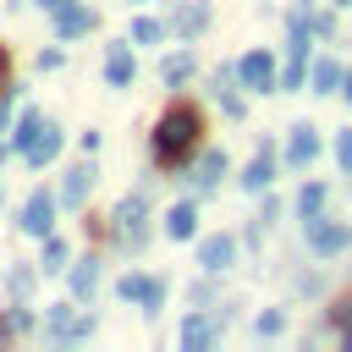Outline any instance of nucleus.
Here are the masks:
<instances>
[{"label":"nucleus","instance_id":"1","mask_svg":"<svg viewBox=\"0 0 352 352\" xmlns=\"http://www.w3.org/2000/svg\"><path fill=\"white\" fill-rule=\"evenodd\" d=\"M198 132H204L198 110H192V104H170V110L160 116V126H154V160H160V165H176L182 154L198 148Z\"/></svg>","mask_w":352,"mask_h":352},{"label":"nucleus","instance_id":"2","mask_svg":"<svg viewBox=\"0 0 352 352\" xmlns=\"http://www.w3.org/2000/svg\"><path fill=\"white\" fill-rule=\"evenodd\" d=\"M236 77H242V88H253V94H275V60H270L264 50L242 55V60H236Z\"/></svg>","mask_w":352,"mask_h":352},{"label":"nucleus","instance_id":"3","mask_svg":"<svg viewBox=\"0 0 352 352\" xmlns=\"http://www.w3.org/2000/svg\"><path fill=\"white\" fill-rule=\"evenodd\" d=\"M308 242H314V253H341V248H352V231H346L341 220L314 214V220H308Z\"/></svg>","mask_w":352,"mask_h":352},{"label":"nucleus","instance_id":"4","mask_svg":"<svg viewBox=\"0 0 352 352\" xmlns=\"http://www.w3.org/2000/svg\"><path fill=\"white\" fill-rule=\"evenodd\" d=\"M16 226H22L28 236H50V226H55V198H50V192H33Z\"/></svg>","mask_w":352,"mask_h":352},{"label":"nucleus","instance_id":"5","mask_svg":"<svg viewBox=\"0 0 352 352\" xmlns=\"http://www.w3.org/2000/svg\"><path fill=\"white\" fill-rule=\"evenodd\" d=\"M198 264H204L209 275L231 270V264H236V242H231V236H204V242H198Z\"/></svg>","mask_w":352,"mask_h":352},{"label":"nucleus","instance_id":"6","mask_svg":"<svg viewBox=\"0 0 352 352\" xmlns=\"http://www.w3.org/2000/svg\"><path fill=\"white\" fill-rule=\"evenodd\" d=\"M50 16H55V33H60V38H82V33L94 28V11H88V6H77V0L55 6Z\"/></svg>","mask_w":352,"mask_h":352},{"label":"nucleus","instance_id":"7","mask_svg":"<svg viewBox=\"0 0 352 352\" xmlns=\"http://www.w3.org/2000/svg\"><path fill=\"white\" fill-rule=\"evenodd\" d=\"M314 154H319V132L308 121H297L286 138V165H314Z\"/></svg>","mask_w":352,"mask_h":352},{"label":"nucleus","instance_id":"8","mask_svg":"<svg viewBox=\"0 0 352 352\" xmlns=\"http://www.w3.org/2000/svg\"><path fill=\"white\" fill-rule=\"evenodd\" d=\"M116 231H121V236H126V242H132V248H138V242H143V198H138V192H132V198H121V204H116Z\"/></svg>","mask_w":352,"mask_h":352},{"label":"nucleus","instance_id":"9","mask_svg":"<svg viewBox=\"0 0 352 352\" xmlns=\"http://www.w3.org/2000/svg\"><path fill=\"white\" fill-rule=\"evenodd\" d=\"M104 82H116V88L132 82V50H126V44H110V50H104Z\"/></svg>","mask_w":352,"mask_h":352},{"label":"nucleus","instance_id":"10","mask_svg":"<svg viewBox=\"0 0 352 352\" xmlns=\"http://www.w3.org/2000/svg\"><path fill=\"white\" fill-rule=\"evenodd\" d=\"M88 187H94V165H72V170H66V187H60V204L77 209V204L88 198Z\"/></svg>","mask_w":352,"mask_h":352},{"label":"nucleus","instance_id":"11","mask_svg":"<svg viewBox=\"0 0 352 352\" xmlns=\"http://www.w3.org/2000/svg\"><path fill=\"white\" fill-rule=\"evenodd\" d=\"M55 154H60V126H50V121H44V132L28 143V160H33V165H50Z\"/></svg>","mask_w":352,"mask_h":352},{"label":"nucleus","instance_id":"12","mask_svg":"<svg viewBox=\"0 0 352 352\" xmlns=\"http://www.w3.org/2000/svg\"><path fill=\"white\" fill-rule=\"evenodd\" d=\"M270 182H275V160H270V148H264V154L242 170V192H264Z\"/></svg>","mask_w":352,"mask_h":352},{"label":"nucleus","instance_id":"13","mask_svg":"<svg viewBox=\"0 0 352 352\" xmlns=\"http://www.w3.org/2000/svg\"><path fill=\"white\" fill-rule=\"evenodd\" d=\"M165 231H170V236H182V242H187V236H192V231H198V209H192V204H176V209H170V214H165Z\"/></svg>","mask_w":352,"mask_h":352},{"label":"nucleus","instance_id":"14","mask_svg":"<svg viewBox=\"0 0 352 352\" xmlns=\"http://www.w3.org/2000/svg\"><path fill=\"white\" fill-rule=\"evenodd\" d=\"M94 286H99V258L72 264V297H94Z\"/></svg>","mask_w":352,"mask_h":352},{"label":"nucleus","instance_id":"15","mask_svg":"<svg viewBox=\"0 0 352 352\" xmlns=\"http://www.w3.org/2000/svg\"><path fill=\"white\" fill-rule=\"evenodd\" d=\"M192 66H198V50H176V55L160 66V77H165V82H182V77H192Z\"/></svg>","mask_w":352,"mask_h":352},{"label":"nucleus","instance_id":"16","mask_svg":"<svg viewBox=\"0 0 352 352\" xmlns=\"http://www.w3.org/2000/svg\"><path fill=\"white\" fill-rule=\"evenodd\" d=\"M341 82H346V72L336 60H314V94H336Z\"/></svg>","mask_w":352,"mask_h":352},{"label":"nucleus","instance_id":"17","mask_svg":"<svg viewBox=\"0 0 352 352\" xmlns=\"http://www.w3.org/2000/svg\"><path fill=\"white\" fill-rule=\"evenodd\" d=\"M324 198H330V187H324V182H308V187H302V198H297V214H302V220L324 214Z\"/></svg>","mask_w":352,"mask_h":352},{"label":"nucleus","instance_id":"18","mask_svg":"<svg viewBox=\"0 0 352 352\" xmlns=\"http://www.w3.org/2000/svg\"><path fill=\"white\" fill-rule=\"evenodd\" d=\"M38 132H44V116H38V110H22V121H16V132H11V148H28Z\"/></svg>","mask_w":352,"mask_h":352},{"label":"nucleus","instance_id":"19","mask_svg":"<svg viewBox=\"0 0 352 352\" xmlns=\"http://www.w3.org/2000/svg\"><path fill=\"white\" fill-rule=\"evenodd\" d=\"M220 170H226V154H220V148H209V154H204V165H198V176H192V182H198V192H209V187L220 182Z\"/></svg>","mask_w":352,"mask_h":352},{"label":"nucleus","instance_id":"20","mask_svg":"<svg viewBox=\"0 0 352 352\" xmlns=\"http://www.w3.org/2000/svg\"><path fill=\"white\" fill-rule=\"evenodd\" d=\"M204 22H209V6H182V11H176V33H182V38H192Z\"/></svg>","mask_w":352,"mask_h":352},{"label":"nucleus","instance_id":"21","mask_svg":"<svg viewBox=\"0 0 352 352\" xmlns=\"http://www.w3.org/2000/svg\"><path fill=\"white\" fill-rule=\"evenodd\" d=\"M209 341H214V330H209V319H198V314H192V319L182 324V346H192V352H198V346H209Z\"/></svg>","mask_w":352,"mask_h":352},{"label":"nucleus","instance_id":"22","mask_svg":"<svg viewBox=\"0 0 352 352\" xmlns=\"http://www.w3.org/2000/svg\"><path fill=\"white\" fill-rule=\"evenodd\" d=\"M116 292H121L126 302H148V292H154V280H148V275H126V280H121Z\"/></svg>","mask_w":352,"mask_h":352},{"label":"nucleus","instance_id":"23","mask_svg":"<svg viewBox=\"0 0 352 352\" xmlns=\"http://www.w3.org/2000/svg\"><path fill=\"white\" fill-rule=\"evenodd\" d=\"M132 38H138V44H160V38H165V22H154V16H138V22H132Z\"/></svg>","mask_w":352,"mask_h":352},{"label":"nucleus","instance_id":"24","mask_svg":"<svg viewBox=\"0 0 352 352\" xmlns=\"http://www.w3.org/2000/svg\"><path fill=\"white\" fill-rule=\"evenodd\" d=\"M66 258H72L66 242L60 236H44V270H66Z\"/></svg>","mask_w":352,"mask_h":352},{"label":"nucleus","instance_id":"25","mask_svg":"<svg viewBox=\"0 0 352 352\" xmlns=\"http://www.w3.org/2000/svg\"><path fill=\"white\" fill-rule=\"evenodd\" d=\"M286 330V308H264L258 314V336H280Z\"/></svg>","mask_w":352,"mask_h":352},{"label":"nucleus","instance_id":"26","mask_svg":"<svg viewBox=\"0 0 352 352\" xmlns=\"http://www.w3.org/2000/svg\"><path fill=\"white\" fill-rule=\"evenodd\" d=\"M11 292H16V302H28V292H33V275H28V270H16V275H11Z\"/></svg>","mask_w":352,"mask_h":352},{"label":"nucleus","instance_id":"27","mask_svg":"<svg viewBox=\"0 0 352 352\" xmlns=\"http://www.w3.org/2000/svg\"><path fill=\"white\" fill-rule=\"evenodd\" d=\"M336 330H341V346H352V308L336 314Z\"/></svg>","mask_w":352,"mask_h":352},{"label":"nucleus","instance_id":"28","mask_svg":"<svg viewBox=\"0 0 352 352\" xmlns=\"http://www.w3.org/2000/svg\"><path fill=\"white\" fill-rule=\"evenodd\" d=\"M336 160L352 170V132H341V138H336Z\"/></svg>","mask_w":352,"mask_h":352},{"label":"nucleus","instance_id":"29","mask_svg":"<svg viewBox=\"0 0 352 352\" xmlns=\"http://www.w3.org/2000/svg\"><path fill=\"white\" fill-rule=\"evenodd\" d=\"M55 6H66V0H44V11H55Z\"/></svg>","mask_w":352,"mask_h":352},{"label":"nucleus","instance_id":"30","mask_svg":"<svg viewBox=\"0 0 352 352\" xmlns=\"http://www.w3.org/2000/svg\"><path fill=\"white\" fill-rule=\"evenodd\" d=\"M341 88H346V104H352V77H346V82H341Z\"/></svg>","mask_w":352,"mask_h":352},{"label":"nucleus","instance_id":"31","mask_svg":"<svg viewBox=\"0 0 352 352\" xmlns=\"http://www.w3.org/2000/svg\"><path fill=\"white\" fill-rule=\"evenodd\" d=\"M0 77H6V50H0Z\"/></svg>","mask_w":352,"mask_h":352},{"label":"nucleus","instance_id":"32","mask_svg":"<svg viewBox=\"0 0 352 352\" xmlns=\"http://www.w3.org/2000/svg\"><path fill=\"white\" fill-rule=\"evenodd\" d=\"M0 160H6V148H0Z\"/></svg>","mask_w":352,"mask_h":352},{"label":"nucleus","instance_id":"33","mask_svg":"<svg viewBox=\"0 0 352 352\" xmlns=\"http://www.w3.org/2000/svg\"><path fill=\"white\" fill-rule=\"evenodd\" d=\"M11 6H22V0H11Z\"/></svg>","mask_w":352,"mask_h":352}]
</instances>
